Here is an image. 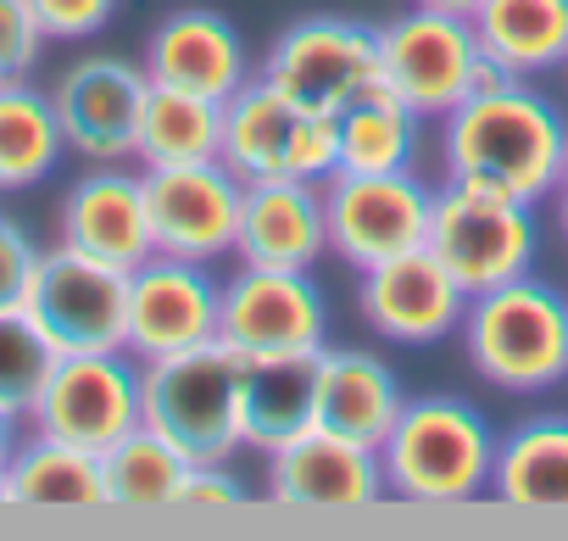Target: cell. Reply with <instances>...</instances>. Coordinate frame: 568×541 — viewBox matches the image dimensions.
I'll return each instance as SVG.
<instances>
[{
  "label": "cell",
  "mask_w": 568,
  "mask_h": 541,
  "mask_svg": "<svg viewBox=\"0 0 568 541\" xmlns=\"http://www.w3.org/2000/svg\"><path fill=\"white\" fill-rule=\"evenodd\" d=\"M568 157V123L546 96H535L524 79L490 96H468L440 118V162L452 184H474L485 196L507 201H546L562 184Z\"/></svg>",
  "instance_id": "obj_1"
},
{
  "label": "cell",
  "mask_w": 568,
  "mask_h": 541,
  "mask_svg": "<svg viewBox=\"0 0 568 541\" xmlns=\"http://www.w3.org/2000/svg\"><path fill=\"white\" fill-rule=\"evenodd\" d=\"M496 441L485 413L463 397H418L402 408L396 430L379 447L385 491L424 508H457L490 491Z\"/></svg>",
  "instance_id": "obj_2"
},
{
  "label": "cell",
  "mask_w": 568,
  "mask_h": 541,
  "mask_svg": "<svg viewBox=\"0 0 568 541\" xmlns=\"http://www.w3.org/2000/svg\"><path fill=\"white\" fill-rule=\"evenodd\" d=\"M240 374L229 341L140 363V424L173 441L190 463H229L240 452Z\"/></svg>",
  "instance_id": "obj_3"
},
{
  "label": "cell",
  "mask_w": 568,
  "mask_h": 541,
  "mask_svg": "<svg viewBox=\"0 0 568 541\" xmlns=\"http://www.w3.org/2000/svg\"><path fill=\"white\" fill-rule=\"evenodd\" d=\"M463 341L479 380L501 391H546L568 380V297L540 280H507L468 297Z\"/></svg>",
  "instance_id": "obj_4"
},
{
  "label": "cell",
  "mask_w": 568,
  "mask_h": 541,
  "mask_svg": "<svg viewBox=\"0 0 568 541\" xmlns=\"http://www.w3.org/2000/svg\"><path fill=\"white\" fill-rule=\"evenodd\" d=\"M245 184L262 179H307L324 184L341 168V118L313 112L291 101L278 84L251 73L223 101V151H217Z\"/></svg>",
  "instance_id": "obj_5"
},
{
  "label": "cell",
  "mask_w": 568,
  "mask_h": 541,
  "mask_svg": "<svg viewBox=\"0 0 568 541\" xmlns=\"http://www.w3.org/2000/svg\"><path fill=\"white\" fill-rule=\"evenodd\" d=\"M23 313L57 347V358L129 352V268H112L57 240L34 257Z\"/></svg>",
  "instance_id": "obj_6"
},
{
  "label": "cell",
  "mask_w": 568,
  "mask_h": 541,
  "mask_svg": "<svg viewBox=\"0 0 568 541\" xmlns=\"http://www.w3.org/2000/svg\"><path fill=\"white\" fill-rule=\"evenodd\" d=\"M424 246L435 251V262L446 274L479 297L496 291L507 280H524L535 262V218L524 201L507 196H485L474 184H440L429 201V234Z\"/></svg>",
  "instance_id": "obj_7"
},
{
  "label": "cell",
  "mask_w": 568,
  "mask_h": 541,
  "mask_svg": "<svg viewBox=\"0 0 568 541\" xmlns=\"http://www.w3.org/2000/svg\"><path fill=\"white\" fill-rule=\"evenodd\" d=\"M324 335H329V308L313 274L240 262L217 291V341H229L240 358L324 352L329 347Z\"/></svg>",
  "instance_id": "obj_8"
},
{
  "label": "cell",
  "mask_w": 568,
  "mask_h": 541,
  "mask_svg": "<svg viewBox=\"0 0 568 541\" xmlns=\"http://www.w3.org/2000/svg\"><path fill=\"white\" fill-rule=\"evenodd\" d=\"M256 73L313 112H341L379 84V29L357 18H302L267 46Z\"/></svg>",
  "instance_id": "obj_9"
},
{
  "label": "cell",
  "mask_w": 568,
  "mask_h": 541,
  "mask_svg": "<svg viewBox=\"0 0 568 541\" xmlns=\"http://www.w3.org/2000/svg\"><path fill=\"white\" fill-rule=\"evenodd\" d=\"M29 424L73 441L84 452L118 447L140 430V358L134 352H68L57 358L45 391L29 408Z\"/></svg>",
  "instance_id": "obj_10"
},
{
  "label": "cell",
  "mask_w": 568,
  "mask_h": 541,
  "mask_svg": "<svg viewBox=\"0 0 568 541\" xmlns=\"http://www.w3.org/2000/svg\"><path fill=\"white\" fill-rule=\"evenodd\" d=\"M429 201H435V190L413 168H402V173H335V179H324L329 251L346 257L357 274L374 262L402 257V251H418L429 234Z\"/></svg>",
  "instance_id": "obj_11"
},
{
  "label": "cell",
  "mask_w": 568,
  "mask_h": 541,
  "mask_svg": "<svg viewBox=\"0 0 568 541\" xmlns=\"http://www.w3.org/2000/svg\"><path fill=\"white\" fill-rule=\"evenodd\" d=\"M474 57H479L474 23L435 7H413L379 29V84L418 118H446L452 107L468 101Z\"/></svg>",
  "instance_id": "obj_12"
},
{
  "label": "cell",
  "mask_w": 568,
  "mask_h": 541,
  "mask_svg": "<svg viewBox=\"0 0 568 541\" xmlns=\"http://www.w3.org/2000/svg\"><path fill=\"white\" fill-rule=\"evenodd\" d=\"M240 201H245V179L223 157L184 162V168H145L151 240L168 257L217 262L223 251H234Z\"/></svg>",
  "instance_id": "obj_13"
},
{
  "label": "cell",
  "mask_w": 568,
  "mask_h": 541,
  "mask_svg": "<svg viewBox=\"0 0 568 541\" xmlns=\"http://www.w3.org/2000/svg\"><path fill=\"white\" fill-rule=\"evenodd\" d=\"M217 291L223 280H212V262L151 251L129 268V352L151 363L217 341Z\"/></svg>",
  "instance_id": "obj_14"
},
{
  "label": "cell",
  "mask_w": 568,
  "mask_h": 541,
  "mask_svg": "<svg viewBox=\"0 0 568 541\" xmlns=\"http://www.w3.org/2000/svg\"><path fill=\"white\" fill-rule=\"evenodd\" d=\"M145 96H151L145 62L79 57L57 79V90H51V107H57L68 151L84 157V162H123V157H134Z\"/></svg>",
  "instance_id": "obj_15"
},
{
  "label": "cell",
  "mask_w": 568,
  "mask_h": 541,
  "mask_svg": "<svg viewBox=\"0 0 568 541\" xmlns=\"http://www.w3.org/2000/svg\"><path fill=\"white\" fill-rule=\"evenodd\" d=\"M357 308L374 335L402 341V347H429V341H446L452 330H463L468 291L435 262L429 246H418V251L363 268Z\"/></svg>",
  "instance_id": "obj_16"
},
{
  "label": "cell",
  "mask_w": 568,
  "mask_h": 541,
  "mask_svg": "<svg viewBox=\"0 0 568 541\" xmlns=\"http://www.w3.org/2000/svg\"><path fill=\"white\" fill-rule=\"evenodd\" d=\"M267 497L284 508H318V513H357L385 497L379 452L346 441L335 430H307L267 452Z\"/></svg>",
  "instance_id": "obj_17"
},
{
  "label": "cell",
  "mask_w": 568,
  "mask_h": 541,
  "mask_svg": "<svg viewBox=\"0 0 568 541\" xmlns=\"http://www.w3.org/2000/svg\"><path fill=\"white\" fill-rule=\"evenodd\" d=\"M57 240L112 268H140L156 251L151 207H145V168L129 173L123 162H90V173H79L62 196Z\"/></svg>",
  "instance_id": "obj_18"
},
{
  "label": "cell",
  "mask_w": 568,
  "mask_h": 541,
  "mask_svg": "<svg viewBox=\"0 0 568 541\" xmlns=\"http://www.w3.org/2000/svg\"><path fill=\"white\" fill-rule=\"evenodd\" d=\"M324 251H329L324 184H307V179H262V184H245L240 234H234V257L240 262L313 274V262Z\"/></svg>",
  "instance_id": "obj_19"
},
{
  "label": "cell",
  "mask_w": 568,
  "mask_h": 541,
  "mask_svg": "<svg viewBox=\"0 0 568 541\" xmlns=\"http://www.w3.org/2000/svg\"><path fill=\"white\" fill-rule=\"evenodd\" d=\"M251 73L256 68H251L245 40L234 34V23L223 12H206V7H184V12L162 18L151 46H145V79L168 84V90L229 101Z\"/></svg>",
  "instance_id": "obj_20"
},
{
  "label": "cell",
  "mask_w": 568,
  "mask_h": 541,
  "mask_svg": "<svg viewBox=\"0 0 568 541\" xmlns=\"http://www.w3.org/2000/svg\"><path fill=\"white\" fill-rule=\"evenodd\" d=\"M407 397L385 358L363 347H324L318 352V430H335L363 447H385Z\"/></svg>",
  "instance_id": "obj_21"
},
{
  "label": "cell",
  "mask_w": 568,
  "mask_h": 541,
  "mask_svg": "<svg viewBox=\"0 0 568 541\" xmlns=\"http://www.w3.org/2000/svg\"><path fill=\"white\" fill-rule=\"evenodd\" d=\"M318 424V352L245 358L240 374V447L278 452Z\"/></svg>",
  "instance_id": "obj_22"
},
{
  "label": "cell",
  "mask_w": 568,
  "mask_h": 541,
  "mask_svg": "<svg viewBox=\"0 0 568 541\" xmlns=\"http://www.w3.org/2000/svg\"><path fill=\"white\" fill-rule=\"evenodd\" d=\"M0 485H7V502H18V508H106L101 452H84L45 430L23 435L7 452Z\"/></svg>",
  "instance_id": "obj_23"
},
{
  "label": "cell",
  "mask_w": 568,
  "mask_h": 541,
  "mask_svg": "<svg viewBox=\"0 0 568 541\" xmlns=\"http://www.w3.org/2000/svg\"><path fill=\"white\" fill-rule=\"evenodd\" d=\"M490 497L535 513H568V419L540 413L496 441Z\"/></svg>",
  "instance_id": "obj_24"
},
{
  "label": "cell",
  "mask_w": 568,
  "mask_h": 541,
  "mask_svg": "<svg viewBox=\"0 0 568 541\" xmlns=\"http://www.w3.org/2000/svg\"><path fill=\"white\" fill-rule=\"evenodd\" d=\"M468 23L518 79L568 68V0H485Z\"/></svg>",
  "instance_id": "obj_25"
},
{
  "label": "cell",
  "mask_w": 568,
  "mask_h": 541,
  "mask_svg": "<svg viewBox=\"0 0 568 541\" xmlns=\"http://www.w3.org/2000/svg\"><path fill=\"white\" fill-rule=\"evenodd\" d=\"M68 140L57 107L29 79H0V196L34 190L62 162Z\"/></svg>",
  "instance_id": "obj_26"
},
{
  "label": "cell",
  "mask_w": 568,
  "mask_h": 541,
  "mask_svg": "<svg viewBox=\"0 0 568 541\" xmlns=\"http://www.w3.org/2000/svg\"><path fill=\"white\" fill-rule=\"evenodd\" d=\"M217 151H223V101L151 84L134 157L145 168H184V162H212Z\"/></svg>",
  "instance_id": "obj_27"
},
{
  "label": "cell",
  "mask_w": 568,
  "mask_h": 541,
  "mask_svg": "<svg viewBox=\"0 0 568 541\" xmlns=\"http://www.w3.org/2000/svg\"><path fill=\"white\" fill-rule=\"evenodd\" d=\"M335 118H341V168L335 173H402V168H413L424 118L413 107H402L385 84L363 90Z\"/></svg>",
  "instance_id": "obj_28"
},
{
  "label": "cell",
  "mask_w": 568,
  "mask_h": 541,
  "mask_svg": "<svg viewBox=\"0 0 568 541\" xmlns=\"http://www.w3.org/2000/svg\"><path fill=\"white\" fill-rule=\"evenodd\" d=\"M190 474V458L162 441L156 430H129L118 447L101 452V480H106V508L123 513H162L179 508V485Z\"/></svg>",
  "instance_id": "obj_29"
},
{
  "label": "cell",
  "mask_w": 568,
  "mask_h": 541,
  "mask_svg": "<svg viewBox=\"0 0 568 541\" xmlns=\"http://www.w3.org/2000/svg\"><path fill=\"white\" fill-rule=\"evenodd\" d=\"M51 369H57V347L34 330V319L23 308L0 313V413L29 424V408L45 391Z\"/></svg>",
  "instance_id": "obj_30"
},
{
  "label": "cell",
  "mask_w": 568,
  "mask_h": 541,
  "mask_svg": "<svg viewBox=\"0 0 568 541\" xmlns=\"http://www.w3.org/2000/svg\"><path fill=\"white\" fill-rule=\"evenodd\" d=\"M45 29L29 0H0V79H29L40 68Z\"/></svg>",
  "instance_id": "obj_31"
},
{
  "label": "cell",
  "mask_w": 568,
  "mask_h": 541,
  "mask_svg": "<svg viewBox=\"0 0 568 541\" xmlns=\"http://www.w3.org/2000/svg\"><path fill=\"white\" fill-rule=\"evenodd\" d=\"M45 40H90L118 18V0H29Z\"/></svg>",
  "instance_id": "obj_32"
},
{
  "label": "cell",
  "mask_w": 568,
  "mask_h": 541,
  "mask_svg": "<svg viewBox=\"0 0 568 541\" xmlns=\"http://www.w3.org/2000/svg\"><path fill=\"white\" fill-rule=\"evenodd\" d=\"M34 257H40V246H34L12 218H0V313H18V308H23Z\"/></svg>",
  "instance_id": "obj_33"
},
{
  "label": "cell",
  "mask_w": 568,
  "mask_h": 541,
  "mask_svg": "<svg viewBox=\"0 0 568 541\" xmlns=\"http://www.w3.org/2000/svg\"><path fill=\"white\" fill-rule=\"evenodd\" d=\"M245 502V485L223 469V463H190L184 485H179V508H201V513H217V508H240Z\"/></svg>",
  "instance_id": "obj_34"
},
{
  "label": "cell",
  "mask_w": 568,
  "mask_h": 541,
  "mask_svg": "<svg viewBox=\"0 0 568 541\" xmlns=\"http://www.w3.org/2000/svg\"><path fill=\"white\" fill-rule=\"evenodd\" d=\"M518 73L507 68V62H496L485 46H479V57H474V68H468V96H490V90H507Z\"/></svg>",
  "instance_id": "obj_35"
},
{
  "label": "cell",
  "mask_w": 568,
  "mask_h": 541,
  "mask_svg": "<svg viewBox=\"0 0 568 541\" xmlns=\"http://www.w3.org/2000/svg\"><path fill=\"white\" fill-rule=\"evenodd\" d=\"M418 7H435V12H452V18H474L485 0H418Z\"/></svg>",
  "instance_id": "obj_36"
},
{
  "label": "cell",
  "mask_w": 568,
  "mask_h": 541,
  "mask_svg": "<svg viewBox=\"0 0 568 541\" xmlns=\"http://www.w3.org/2000/svg\"><path fill=\"white\" fill-rule=\"evenodd\" d=\"M12 447H18V419H12V413H0V463H7Z\"/></svg>",
  "instance_id": "obj_37"
},
{
  "label": "cell",
  "mask_w": 568,
  "mask_h": 541,
  "mask_svg": "<svg viewBox=\"0 0 568 541\" xmlns=\"http://www.w3.org/2000/svg\"><path fill=\"white\" fill-rule=\"evenodd\" d=\"M557 229H562V240H568V184H557Z\"/></svg>",
  "instance_id": "obj_38"
},
{
  "label": "cell",
  "mask_w": 568,
  "mask_h": 541,
  "mask_svg": "<svg viewBox=\"0 0 568 541\" xmlns=\"http://www.w3.org/2000/svg\"><path fill=\"white\" fill-rule=\"evenodd\" d=\"M562 184H568V157H562Z\"/></svg>",
  "instance_id": "obj_39"
},
{
  "label": "cell",
  "mask_w": 568,
  "mask_h": 541,
  "mask_svg": "<svg viewBox=\"0 0 568 541\" xmlns=\"http://www.w3.org/2000/svg\"><path fill=\"white\" fill-rule=\"evenodd\" d=\"M0 502H7V485H0Z\"/></svg>",
  "instance_id": "obj_40"
}]
</instances>
